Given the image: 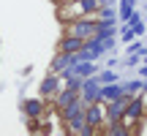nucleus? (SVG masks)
Here are the masks:
<instances>
[{
  "label": "nucleus",
  "instance_id": "nucleus-17",
  "mask_svg": "<svg viewBox=\"0 0 147 136\" xmlns=\"http://www.w3.org/2000/svg\"><path fill=\"white\" fill-rule=\"evenodd\" d=\"M98 82H101V84L120 82V76H117V71H115V68H101V71H98Z\"/></svg>",
  "mask_w": 147,
  "mask_h": 136
},
{
  "label": "nucleus",
  "instance_id": "nucleus-20",
  "mask_svg": "<svg viewBox=\"0 0 147 136\" xmlns=\"http://www.w3.org/2000/svg\"><path fill=\"white\" fill-rule=\"evenodd\" d=\"M142 57H144V55H128V57L123 60V65H125V68H134V65L142 63Z\"/></svg>",
  "mask_w": 147,
  "mask_h": 136
},
{
  "label": "nucleus",
  "instance_id": "nucleus-15",
  "mask_svg": "<svg viewBox=\"0 0 147 136\" xmlns=\"http://www.w3.org/2000/svg\"><path fill=\"white\" fill-rule=\"evenodd\" d=\"M95 19H101V22H117V8H115V5H101V8H95Z\"/></svg>",
  "mask_w": 147,
  "mask_h": 136
},
{
  "label": "nucleus",
  "instance_id": "nucleus-1",
  "mask_svg": "<svg viewBox=\"0 0 147 136\" xmlns=\"http://www.w3.org/2000/svg\"><path fill=\"white\" fill-rule=\"evenodd\" d=\"M98 8L95 0H63L57 5V14H60V22H71V19H79V16H87Z\"/></svg>",
  "mask_w": 147,
  "mask_h": 136
},
{
  "label": "nucleus",
  "instance_id": "nucleus-8",
  "mask_svg": "<svg viewBox=\"0 0 147 136\" xmlns=\"http://www.w3.org/2000/svg\"><path fill=\"white\" fill-rule=\"evenodd\" d=\"M65 133H68V136H95L93 128L84 123V114L68 117V120H65Z\"/></svg>",
  "mask_w": 147,
  "mask_h": 136
},
{
  "label": "nucleus",
  "instance_id": "nucleus-3",
  "mask_svg": "<svg viewBox=\"0 0 147 136\" xmlns=\"http://www.w3.org/2000/svg\"><path fill=\"white\" fill-rule=\"evenodd\" d=\"M84 123L93 128L95 136L101 133V128H104V123H106V101L104 98H98L95 104H87V106H84Z\"/></svg>",
  "mask_w": 147,
  "mask_h": 136
},
{
  "label": "nucleus",
  "instance_id": "nucleus-12",
  "mask_svg": "<svg viewBox=\"0 0 147 136\" xmlns=\"http://www.w3.org/2000/svg\"><path fill=\"white\" fill-rule=\"evenodd\" d=\"M76 98H79V90H71V87H65V84H63V87L57 90V95H55L49 104L57 106V109H63V106H68L71 101H76Z\"/></svg>",
  "mask_w": 147,
  "mask_h": 136
},
{
  "label": "nucleus",
  "instance_id": "nucleus-2",
  "mask_svg": "<svg viewBox=\"0 0 147 136\" xmlns=\"http://www.w3.org/2000/svg\"><path fill=\"white\" fill-rule=\"evenodd\" d=\"M95 27H98V19H87V16H79V19L63 22V36H74L87 41L90 36H95Z\"/></svg>",
  "mask_w": 147,
  "mask_h": 136
},
{
  "label": "nucleus",
  "instance_id": "nucleus-11",
  "mask_svg": "<svg viewBox=\"0 0 147 136\" xmlns=\"http://www.w3.org/2000/svg\"><path fill=\"white\" fill-rule=\"evenodd\" d=\"M76 60H79L76 52H57V55H55V60H52V65H49V71H52V73H60V71H65L68 65H74Z\"/></svg>",
  "mask_w": 147,
  "mask_h": 136
},
{
  "label": "nucleus",
  "instance_id": "nucleus-13",
  "mask_svg": "<svg viewBox=\"0 0 147 136\" xmlns=\"http://www.w3.org/2000/svg\"><path fill=\"white\" fill-rule=\"evenodd\" d=\"M125 93L123 90V82H109V84H101V98L104 101H115Z\"/></svg>",
  "mask_w": 147,
  "mask_h": 136
},
{
  "label": "nucleus",
  "instance_id": "nucleus-4",
  "mask_svg": "<svg viewBox=\"0 0 147 136\" xmlns=\"http://www.w3.org/2000/svg\"><path fill=\"white\" fill-rule=\"evenodd\" d=\"M109 52V46H106V41L104 38H98V36H90L87 41L82 44V49H79V60H90V63H95V60H101L104 55Z\"/></svg>",
  "mask_w": 147,
  "mask_h": 136
},
{
  "label": "nucleus",
  "instance_id": "nucleus-19",
  "mask_svg": "<svg viewBox=\"0 0 147 136\" xmlns=\"http://www.w3.org/2000/svg\"><path fill=\"white\" fill-rule=\"evenodd\" d=\"M128 55H147V46L142 41H131L128 44Z\"/></svg>",
  "mask_w": 147,
  "mask_h": 136
},
{
  "label": "nucleus",
  "instance_id": "nucleus-5",
  "mask_svg": "<svg viewBox=\"0 0 147 136\" xmlns=\"http://www.w3.org/2000/svg\"><path fill=\"white\" fill-rule=\"evenodd\" d=\"M142 114H144V104L139 101V95H131L128 98V106H125V112H123V125L128 128V133H134L136 131V125H139V120H142Z\"/></svg>",
  "mask_w": 147,
  "mask_h": 136
},
{
  "label": "nucleus",
  "instance_id": "nucleus-7",
  "mask_svg": "<svg viewBox=\"0 0 147 136\" xmlns=\"http://www.w3.org/2000/svg\"><path fill=\"white\" fill-rule=\"evenodd\" d=\"M79 98H82L84 104H95V101L101 98V82H98V73H93V76H84L82 90H79Z\"/></svg>",
  "mask_w": 147,
  "mask_h": 136
},
{
  "label": "nucleus",
  "instance_id": "nucleus-9",
  "mask_svg": "<svg viewBox=\"0 0 147 136\" xmlns=\"http://www.w3.org/2000/svg\"><path fill=\"white\" fill-rule=\"evenodd\" d=\"M47 106H49V104L41 98V95H36V98H25V101H22V112H25V117H36V120L44 114V112H47Z\"/></svg>",
  "mask_w": 147,
  "mask_h": 136
},
{
  "label": "nucleus",
  "instance_id": "nucleus-18",
  "mask_svg": "<svg viewBox=\"0 0 147 136\" xmlns=\"http://www.w3.org/2000/svg\"><path fill=\"white\" fill-rule=\"evenodd\" d=\"M117 33H120L123 44H131L134 38H136V33H134V30H131V25H125V22H123V27H117Z\"/></svg>",
  "mask_w": 147,
  "mask_h": 136
},
{
  "label": "nucleus",
  "instance_id": "nucleus-16",
  "mask_svg": "<svg viewBox=\"0 0 147 136\" xmlns=\"http://www.w3.org/2000/svg\"><path fill=\"white\" fill-rule=\"evenodd\" d=\"M144 84L147 79H134V82H123V90H125V95H139Z\"/></svg>",
  "mask_w": 147,
  "mask_h": 136
},
{
  "label": "nucleus",
  "instance_id": "nucleus-10",
  "mask_svg": "<svg viewBox=\"0 0 147 136\" xmlns=\"http://www.w3.org/2000/svg\"><path fill=\"white\" fill-rule=\"evenodd\" d=\"M134 19H139L136 0H120V3H117V22H125V25H131Z\"/></svg>",
  "mask_w": 147,
  "mask_h": 136
},
{
  "label": "nucleus",
  "instance_id": "nucleus-22",
  "mask_svg": "<svg viewBox=\"0 0 147 136\" xmlns=\"http://www.w3.org/2000/svg\"><path fill=\"white\" fill-rule=\"evenodd\" d=\"M134 133H139V136H147V112L142 114V120H139V125H136V131Z\"/></svg>",
  "mask_w": 147,
  "mask_h": 136
},
{
  "label": "nucleus",
  "instance_id": "nucleus-21",
  "mask_svg": "<svg viewBox=\"0 0 147 136\" xmlns=\"http://www.w3.org/2000/svg\"><path fill=\"white\" fill-rule=\"evenodd\" d=\"M131 30L136 33V36H144V22H142V16H139V19H134V22H131Z\"/></svg>",
  "mask_w": 147,
  "mask_h": 136
},
{
  "label": "nucleus",
  "instance_id": "nucleus-23",
  "mask_svg": "<svg viewBox=\"0 0 147 136\" xmlns=\"http://www.w3.org/2000/svg\"><path fill=\"white\" fill-rule=\"evenodd\" d=\"M95 5H98V8L101 5H115V0H95Z\"/></svg>",
  "mask_w": 147,
  "mask_h": 136
},
{
  "label": "nucleus",
  "instance_id": "nucleus-6",
  "mask_svg": "<svg viewBox=\"0 0 147 136\" xmlns=\"http://www.w3.org/2000/svg\"><path fill=\"white\" fill-rule=\"evenodd\" d=\"M60 87H63V79H60L57 73H52V71H49L47 76L41 79V84H38V95H41V98L49 104V101L57 95V90H60Z\"/></svg>",
  "mask_w": 147,
  "mask_h": 136
},
{
  "label": "nucleus",
  "instance_id": "nucleus-14",
  "mask_svg": "<svg viewBox=\"0 0 147 136\" xmlns=\"http://www.w3.org/2000/svg\"><path fill=\"white\" fill-rule=\"evenodd\" d=\"M82 38H74V36H63L57 41V52H79L82 49Z\"/></svg>",
  "mask_w": 147,
  "mask_h": 136
},
{
  "label": "nucleus",
  "instance_id": "nucleus-24",
  "mask_svg": "<svg viewBox=\"0 0 147 136\" xmlns=\"http://www.w3.org/2000/svg\"><path fill=\"white\" fill-rule=\"evenodd\" d=\"M139 76H142V79H147V63H142V68H139Z\"/></svg>",
  "mask_w": 147,
  "mask_h": 136
}]
</instances>
